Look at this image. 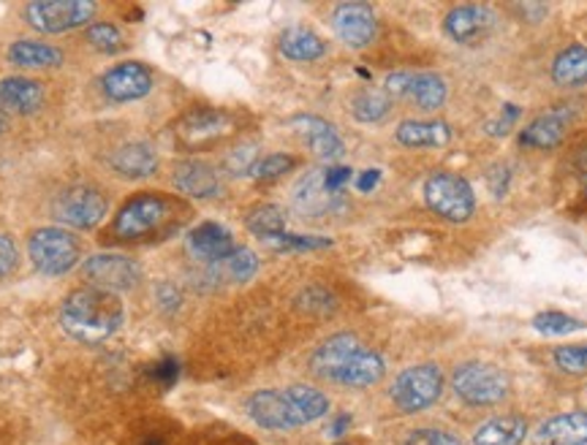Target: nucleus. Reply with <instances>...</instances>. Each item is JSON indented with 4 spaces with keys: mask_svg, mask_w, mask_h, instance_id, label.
<instances>
[{
    "mask_svg": "<svg viewBox=\"0 0 587 445\" xmlns=\"http://www.w3.org/2000/svg\"><path fill=\"white\" fill-rule=\"evenodd\" d=\"M250 421L261 430L289 432L305 426L311 421L324 419L329 413V397L313 386L294 384L289 389H264L250 393L245 402Z\"/></svg>",
    "mask_w": 587,
    "mask_h": 445,
    "instance_id": "obj_1",
    "label": "nucleus"
},
{
    "mask_svg": "<svg viewBox=\"0 0 587 445\" xmlns=\"http://www.w3.org/2000/svg\"><path fill=\"white\" fill-rule=\"evenodd\" d=\"M125 307L117 299V294L104 288H79L66 296L60 307V327L66 329L68 336L77 342H104L123 327Z\"/></svg>",
    "mask_w": 587,
    "mask_h": 445,
    "instance_id": "obj_2",
    "label": "nucleus"
},
{
    "mask_svg": "<svg viewBox=\"0 0 587 445\" xmlns=\"http://www.w3.org/2000/svg\"><path fill=\"white\" fill-rule=\"evenodd\" d=\"M452 389L471 408H489L509 393V375L489 362H465L454 369Z\"/></svg>",
    "mask_w": 587,
    "mask_h": 445,
    "instance_id": "obj_3",
    "label": "nucleus"
},
{
    "mask_svg": "<svg viewBox=\"0 0 587 445\" xmlns=\"http://www.w3.org/2000/svg\"><path fill=\"white\" fill-rule=\"evenodd\" d=\"M27 255H31L33 266L47 277H60L71 272L82 259V244L74 233L63 231V228H38L27 239Z\"/></svg>",
    "mask_w": 587,
    "mask_h": 445,
    "instance_id": "obj_4",
    "label": "nucleus"
},
{
    "mask_svg": "<svg viewBox=\"0 0 587 445\" xmlns=\"http://www.w3.org/2000/svg\"><path fill=\"white\" fill-rule=\"evenodd\" d=\"M425 202L438 218L449 222H465L476 209V193L471 182L463 180L452 171H438L427 176L425 182Z\"/></svg>",
    "mask_w": 587,
    "mask_h": 445,
    "instance_id": "obj_5",
    "label": "nucleus"
},
{
    "mask_svg": "<svg viewBox=\"0 0 587 445\" xmlns=\"http://www.w3.org/2000/svg\"><path fill=\"white\" fill-rule=\"evenodd\" d=\"M443 393V373L436 364H416L403 369L392 384L390 397L400 413H421L432 408Z\"/></svg>",
    "mask_w": 587,
    "mask_h": 445,
    "instance_id": "obj_6",
    "label": "nucleus"
},
{
    "mask_svg": "<svg viewBox=\"0 0 587 445\" xmlns=\"http://www.w3.org/2000/svg\"><path fill=\"white\" fill-rule=\"evenodd\" d=\"M169 215H172L169 198L158 196V193H142L120 207L112 231L125 242H136V239H145L147 233L158 231L169 220Z\"/></svg>",
    "mask_w": 587,
    "mask_h": 445,
    "instance_id": "obj_7",
    "label": "nucleus"
},
{
    "mask_svg": "<svg viewBox=\"0 0 587 445\" xmlns=\"http://www.w3.org/2000/svg\"><path fill=\"white\" fill-rule=\"evenodd\" d=\"M95 14L93 0H36L25 5V22L38 33H63L84 25Z\"/></svg>",
    "mask_w": 587,
    "mask_h": 445,
    "instance_id": "obj_8",
    "label": "nucleus"
},
{
    "mask_svg": "<svg viewBox=\"0 0 587 445\" xmlns=\"http://www.w3.org/2000/svg\"><path fill=\"white\" fill-rule=\"evenodd\" d=\"M386 95L390 99H408L419 110L432 112L438 106H443L449 90L443 77H438V73L397 71L386 77Z\"/></svg>",
    "mask_w": 587,
    "mask_h": 445,
    "instance_id": "obj_9",
    "label": "nucleus"
},
{
    "mask_svg": "<svg viewBox=\"0 0 587 445\" xmlns=\"http://www.w3.org/2000/svg\"><path fill=\"white\" fill-rule=\"evenodd\" d=\"M84 277L95 285V288H104L117 294V290H131L139 285L142 279V266L134 259L120 253H99L90 255L82 264Z\"/></svg>",
    "mask_w": 587,
    "mask_h": 445,
    "instance_id": "obj_10",
    "label": "nucleus"
},
{
    "mask_svg": "<svg viewBox=\"0 0 587 445\" xmlns=\"http://www.w3.org/2000/svg\"><path fill=\"white\" fill-rule=\"evenodd\" d=\"M106 209H110V204H106V198L101 196L95 187L79 185L66 191L58 198V204H55V218L66 222V226L79 228V231H90V228H95L104 220Z\"/></svg>",
    "mask_w": 587,
    "mask_h": 445,
    "instance_id": "obj_11",
    "label": "nucleus"
},
{
    "mask_svg": "<svg viewBox=\"0 0 587 445\" xmlns=\"http://www.w3.org/2000/svg\"><path fill=\"white\" fill-rule=\"evenodd\" d=\"M101 90L115 104H131V101H139L150 93L153 71L142 62H117L101 79Z\"/></svg>",
    "mask_w": 587,
    "mask_h": 445,
    "instance_id": "obj_12",
    "label": "nucleus"
},
{
    "mask_svg": "<svg viewBox=\"0 0 587 445\" xmlns=\"http://www.w3.org/2000/svg\"><path fill=\"white\" fill-rule=\"evenodd\" d=\"M292 204L296 213L305 215V218H321V215L343 209V198L338 193H329L324 185V169H311L296 180Z\"/></svg>",
    "mask_w": 587,
    "mask_h": 445,
    "instance_id": "obj_13",
    "label": "nucleus"
},
{
    "mask_svg": "<svg viewBox=\"0 0 587 445\" xmlns=\"http://www.w3.org/2000/svg\"><path fill=\"white\" fill-rule=\"evenodd\" d=\"M495 27V14L487 9V5H458L447 14L443 20V31L452 38L454 44H463V47H471V44L484 42V38L493 33Z\"/></svg>",
    "mask_w": 587,
    "mask_h": 445,
    "instance_id": "obj_14",
    "label": "nucleus"
},
{
    "mask_svg": "<svg viewBox=\"0 0 587 445\" xmlns=\"http://www.w3.org/2000/svg\"><path fill=\"white\" fill-rule=\"evenodd\" d=\"M332 27L343 44L362 49L373 44L379 33V20L368 3H340L332 14Z\"/></svg>",
    "mask_w": 587,
    "mask_h": 445,
    "instance_id": "obj_15",
    "label": "nucleus"
},
{
    "mask_svg": "<svg viewBox=\"0 0 587 445\" xmlns=\"http://www.w3.org/2000/svg\"><path fill=\"white\" fill-rule=\"evenodd\" d=\"M188 250L196 255L199 261H210V264H221L235 253V237L221 222H202L188 233Z\"/></svg>",
    "mask_w": 587,
    "mask_h": 445,
    "instance_id": "obj_16",
    "label": "nucleus"
},
{
    "mask_svg": "<svg viewBox=\"0 0 587 445\" xmlns=\"http://www.w3.org/2000/svg\"><path fill=\"white\" fill-rule=\"evenodd\" d=\"M232 128L229 117L215 110H196L177 123V139L188 147H202L221 139Z\"/></svg>",
    "mask_w": 587,
    "mask_h": 445,
    "instance_id": "obj_17",
    "label": "nucleus"
},
{
    "mask_svg": "<svg viewBox=\"0 0 587 445\" xmlns=\"http://www.w3.org/2000/svg\"><path fill=\"white\" fill-rule=\"evenodd\" d=\"M292 125L300 130L302 139L307 141L313 156H318L321 161H335V158L343 156V139H340L338 130L327 119L316 117V114H302V117L292 119Z\"/></svg>",
    "mask_w": 587,
    "mask_h": 445,
    "instance_id": "obj_18",
    "label": "nucleus"
},
{
    "mask_svg": "<svg viewBox=\"0 0 587 445\" xmlns=\"http://www.w3.org/2000/svg\"><path fill=\"white\" fill-rule=\"evenodd\" d=\"M572 117L574 114L568 110H552L541 114V117H535L533 123L522 128L520 145L530 147V150H552V147H557L566 139Z\"/></svg>",
    "mask_w": 587,
    "mask_h": 445,
    "instance_id": "obj_19",
    "label": "nucleus"
},
{
    "mask_svg": "<svg viewBox=\"0 0 587 445\" xmlns=\"http://www.w3.org/2000/svg\"><path fill=\"white\" fill-rule=\"evenodd\" d=\"M359 351H362V345H359V340L353 334L329 336V340L321 342L318 351L313 353L311 358L313 373L321 375L324 380H335V375H338Z\"/></svg>",
    "mask_w": 587,
    "mask_h": 445,
    "instance_id": "obj_20",
    "label": "nucleus"
},
{
    "mask_svg": "<svg viewBox=\"0 0 587 445\" xmlns=\"http://www.w3.org/2000/svg\"><path fill=\"white\" fill-rule=\"evenodd\" d=\"M395 139L403 147L411 150H436V147H447L452 139V128L441 119H406L397 125Z\"/></svg>",
    "mask_w": 587,
    "mask_h": 445,
    "instance_id": "obj_21",
    "label": "nucleus"
},
{
    "mask_svg": "<svg viewBox=\"0 0 587 445\" xmlns=\"http://www.w3.org/2000/svg\"><path fill=\"white\" fill-rule=\"evenodd\" d=\"M110 167L128 180H145L158 171V156L145 141H128L110 156Z\"/></svg>",
    "mask_w": 587,
    "mask_h": 445,
    "instance_id": "obj_22",
    "label": "nucleus"
},
{
    "mask_svg": "<svg viewBox=\"0 0 587 445\" xmlns=\"http://www.w3.org/2000/svg\"><path fill=\"white\" fill-rule=\"evenodd\" d=\"M535 445H587V415L563 413L535 430Z\"/></svg>",
    "mask_w": 587,
    "mask_h": 445,
    "instance_id": "obj_23",
    "label": "nucleus"
},
{
    "mask_svg": "<svg viewBox=\"0 0 587 445\" xmlns=\"http://www.w3.org/2000/svg\"><path fill=\"white\" fill-rule=\"evenodd\" d=\"M174 187L193 198H213L221 193V176L210 163L188 161L174 171Z\"/></svg>",
    "mask_w": 587,
    "mask_h": 445,
    "instance_id": "obj_24",
    "label": "nucleus"
},
{
    "mask_svg": "<svg viewBox=\"0 0 587 445\" xmlns=\"http://www.w3.org/2000/svg\"><path fill=\"white\" fill-rule=\"evenodd\" d=\"M386 373V362L379 356L375 351H359L357 356L335 375L332 384L346 386V389H368V386H375Z\"/></svg>",
    "mask_w": 587,
    "mask_h": 445,
    "instance_id": "obj_25",
    "label": "nucleus"
},
{
    "mask_svg": "<svg viewBox=\"0 0 587 445\" xmlns=\"http://www.w3.org/2000/svg\"><path fill=\"white\" fill-rule=\"evenodd\" d=\"M44 104L42 84L27 77H9L0 82V106L16 114H33Z\"/></svg>",
    "mask_w": 587,
    "mask_h": 445,
    "instance_id": "obj_26",
    "label": "nucleus"
},
{
    "mask_svg": "<svg viewBox=\"0 0 587 445\" xmlns=\"http://www.w3.org/2000/svg\"><path fill=\"white\" fill-rule=\"evenodd\" d=\"M528 437V421L522 415H498L484 421L473 435V445H522Z\"/></svg>",
    "mask_w": 587,
    "mask_h": 445,
    "instance_id": "obj_27",
    "label": "nucleus"
},
{
    "mask_svg": "<svg viewBox=\"0 0 587 445\" xmlns=\"http://www.w3.org/2000/svg\"><path fill=\"white\" fill-rule=\"evenodd\" d=\"M278 47L294 62H313L327 53V44L307 27H286L278 38Z\"/></svg>",
    "mask_w": 587,
    "mask_h": 445,
    "instance_id": "obj_28",
    "label": "nucleus"
},
{
    "mask_svg": "<svg viewBox=\"0 0 587 445\" xmlns=\"http://www.w3.org/2000/svg\"><path fill=\"white\" fill-rule=\"evenodd\" d=\"M552 79L561 88H583L587 84V47L572 44L552 62Z\"/></svg>",
    "mask_w": 587,
    "mask_h": 445,
    "instance_id": "obj_29",
    "label": "nucleus"
},
{
    "mask_svg": "<svg viewBox=\"0 0 587 445\" xmlns=\"http://www.w3.org/2000/svg\"><path fill=\"white\" fill-rule=\"evenodd\" d=\"M9 60L20 68H55L63 62V53L44 42H16L9 47Z\"/></svg>",
    "mask_w": 587,
    "mask_h": 445,
    "instance_id": "obj_30",
    "label": "nucleus"
},
{
    "mask_svg": "<svg viewBox=\"0 0 587 445\" xmlns=\"http://www.w3.org/2000/svg\"><path fill=\"white\" fill-rule=\"evenodd\" d=\"M392 110V99L381 90H362L353 95L351 112L359 123H381Z\"/></svg>",
    "mask_w": 587,
    "mask_h": 445,
    "instance_id": "obj_31",
    "label": "nucleus"
},
{
    "mask_svg": "<svg viewBox=\"0 0 587 445\" xmlns=\"http://www.w3.org/2000/svg\"><path fill=\"white\" fill-rule=\"evenodd\" d=\"M248 228L256 233L259 239H272L278 237V233L286 231V215H283L281 207H275V204H264V207L253 209L248 218Z\"/></svg>",
    "mask_w": 587,
    "mask_h": 445,
    "instance_id": "obj_32",
    "label": "nucleus"
},
{
    "mask_svg": "<svg viewBox=\"0 0 587 445\" xmlns=\"http://www.w3.org/2000/svg\"><path fill=\"white\" fill-rule=\"evenodd\" d=\"M533 329L546 336H566L574 332H583L585 323L577 321V318L566 316V312L552 310V312H539V316L533 318Z\"/></svg>",
    "mask_w": 587,
    "mask_h": 445,
    "instance_id": "obj_33",
    "label": "nucleus"
},
{
    "mask_svg": "<svg viewBox=\"0 0 587 445\" xmlns=\"http://www.w3.org/2000/svg\"><path fill=\"white\" fill-rule=\"evenodd\" d=\"M84 38H88V44L93 49H99V53L104 55H112V53H120L125 44L123 33L117 31L112 22H95V25L88 27V33H84Z\"/></svg>",
    "mask_w": 587,
    "mask_h": 445,
    "instance_id": "obj_34",
    "label": "nucleus"
},
{
    "mask_svg": "<svg viewBox=\"0 0 587 445\" xmlns=\"http://www.w3.org/2000/svg\"><path fill=\"white\" fill-rule=\"evenodd\" d=\"M224 264H226V275H229L232 279H237V283H245V279H250L256 272H259V259H256L253 250H248V248L235 250V253H232Z\"/></svg>",
    "mask_w": 587,
    "mask_h": 445,
    "instance_id": "obj_35",
    "label": "nucleus"
},
{
    "mask_svg": "<svg viewBox=\"0 0 587 445\" xmlns=\"http://www.w3.org/2000/svg\"><path fill=\"white\" fill-rule=\"evenodd\" d=\"M267 244L275 250H292V253H296V250H321V248H329V239H321V237H302V233H278V237L267 239Z\"/></svg>",
    "mask_w": 587,
    "mask_h": 445,
    "instance_id": "obj_36",
    "label": "nucleus"
},
{
    "mask_svg": "<svg viewBox=\"0 0 587 445\" xmlns=\"http://www.w3.org/2000/svg\"><path fill=\"white\" fill-rule=\"evenodd\" d=\"M294 167H296L294 156L275 152V156H267V158H261V161H256V167L250 169V176H256V180H275V176L286 174V171Z\"/></svg>",
    "mask_w": 587,
    "mask_h": 445,
    "instance_id": "obj_37",
    "label": "nucleus"
},
{
    "mask_svg": "<svg viewBox=\"0 0 587 445\" xmlns=\"http://www.w3.org/2000/svg\"><path fill=\"white\" fill-rule=\"evenodd\" d=\"M555 364L568 375H587V345L557 347Z\"/></svg>",
    "mask_w": 587,
    "mask_h": 445,
    "instance_id": "obj_38",
    "label": "nucleus"
},
{
    "mask_svg": "<svg viewBox=\"0 0 587 445\" xmlns=\"http://www.w3.org/2000/svg\"><path fill=\"white\" fill-rule=\"evenodd\" d=\"M403 445H463V441L441 426H425V430H414Z\"/></svg>",
    "mask_w": 587,
    "mask_h": 445,
    "instance_id": "obj_39",
    "label": "nucleus"
},
{
    "mask_svg": "<svg viewBox=\"0 0 587 445\" xmlns=\"http://www.w3.org/2000/svg\"><path fill=\"white\" fill-rule=\"evenodd\" d=\"M300 307L307 312H329L335 307V296L324 288H307L300 296Z\"/></svg>",
    "mask_w": 587,
    "mask_h": 445,
    "instance_id": "obj_40",
    "label": "nucleus"
},
{
    "mask_svg": "<svg viewBox=\"0 0 587 445\" xmlns=\"http://www.w3.org/2000/svg\"><path fill=\"white\" fill-rule=\"evenodd\" d=\"M16 266H20V250H16L14 239L0 233V277H9Z\"/></svg>",
    "mask_w": 587,
    "mask_h": 445,
    "instance_id": "obj_41",
    "label": "nucleus"
},
{
    "mask_svg": "<svg viewBox=\"0 0 587 445\" xmlns=\"http://www.w3.org/2000/svg\"><path fill=\"white\" fill-rule=\"evenodd\" d=\"M226 167H229L232 174H250V169L256 167V147L253 145L239 147V150L232 152Z\"/></svg>",
    "mask_w": 587,
    "mask_h": 445,
    "instance_id": "obj_42",
    "label": "nucleus"
},
{
    "mask_svg": "<svg viewBox=\"0 0 587 445\" xmlns=\"http://www.w3.org/2000/svg\"><path fill=\"white\" fill-rule=\"evenodd\" d=\"M353 171L349 167H332V169H324V185H327L329 193H338L346 187V182H351Z\"/></svg>",
    "mask_w": 587,
    "mask_h": 445,
    "instance_id": "obj_43",
    "label": "nucleus"
},
{
    "mask_svg": "<svg viewBox=\"0 0 587 445\" xmlns=\"http://www.w3.org/2000/svg\"><path fill=\"white\" fill-rule=\"evenodd\" d=\"M177 373H180V367H177L174 358H163V362H158L156 367H153V378H156L161 386H172Z\"/></svg>",
    "mask_w": 587,
    "mask_h": 445,
    "instance_id": "obj_44",
    "label": "nucleus"
},
{
    "mask_svg": "<svg viewBox=\"0 0 587 445\" xmlns=\"http://www.w3.org/2000/svg\"><path fill=\"white\" fill-rule=\"evenodd\" d=\"M379 182H381V169H368V171H364V174H359L357 187L362 193H370L375 185H379Z\"/></svg>",
    "mask_w": 587,
    "mask_h": 445,
    "instance_id": "obj_45",
    "label": "nucleus"
},
{
    "mask_svg": "<svg viewBox=\"0 0 587 445\" xmlns=\"http://www.w3.org/2000/svg\"><path fill=\"white\" fill-rule=\"evenodd\" d=\"M158 299H161L163 307L180 305V294H177L174 285H161V288H158Z\"/></svg>",
    "mask_w": 587,
    "mask_h": 445,
    "instance_id": "obj_46",
    "label": "nucleus"
},
{
    "mask_svg": "<svg viewBox=\"0 0 587 445\" xmlns=\"http://www.w3.org/2000/svg\"><path fill=\"white\" fill-rule=\"evenodd\" d=\"M349 415H343V419H338L335 421V426H332V435H343L346 432V426H349Z\"/></svg>",
    "mask_w": 587,
    "mask_h": 445,
    "instance_id": "obj_47",
    "label": "nucleus"
},
{
    "mask_svg": "<svg viewBox=\"0 0 587 445\" xmlns=\"http://www.w3.org/2000/svg\"><path fill=\"white\" fill-rule=\"evenodd\" d=\"M3 130H5V110L0 106V134H3Z\"/></svg>",
    "mask_w": 587,
    "mask_h": 445,
    "instance_id": "obj_48",
    "label": "nucleus"
},
{
    "mask_svg": "<svg viewBox=\"0 0 587 445\" xmlns=\"http://www.w3.org/2000/svg\"><path fill=\"white\" fill-rule=\"evenodd\" d=\"M585 191H587V174H585Z\"/></svg>",
    "mask_w": 587,
    "mask_h": 445,
    "instance_id": "obj_49",
    "label": "nucleus"
}]
</instances>
